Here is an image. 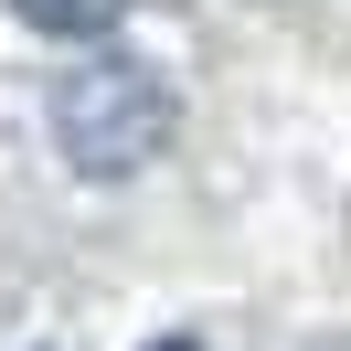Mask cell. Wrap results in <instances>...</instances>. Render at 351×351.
<instances>
[{
	"instance_id": "cell-3",
	"label": "cell",
	"mask_w": 351,
	"mask_h": 351,
	"mask_svg": "<svg viewBox=\"0 0 351 351\" xmlns=\"http://www.w3.org/2000/svg\"><path fill=\"white\" fill-rule=\"evenodd\" d=\"M160 351H202V341H160Z\"/></svg>"
},
{
	"instance_id": "cell-1",
	"label": "cell",
	"mask_w": 351,
	"mask_h": 351,
	"mask_svg": "<svg viewBox=\"0 0 351 351\" xmlns=\"http://www.w3.org/2000/svg\"><path fill=\"white\" fill-rule=\"evenodd\" d=\"M171 128H181V107H171V86H160L138 53H86V64L53 86V149L86 181L149 171V160L171 149Z\"/></svg>"
},
{
	"instance_id": "cell-2",
	"label": "cell",
	"mask_w": 351,
	"mask_h": 351,
	"mask_svg": "<svg viewBox=\"0 0 351 351\" xmlns=\"http://www.w3.org/2000/svg\"><path fill=\"white\" fill-rule=\"evenodd\" d=\"M32 32H53V43H86V32H117V11L128 0H11Z\"/></svg>"
}]
</instances>
